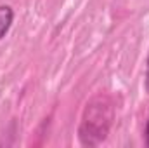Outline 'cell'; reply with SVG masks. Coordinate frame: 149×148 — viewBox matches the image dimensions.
Listing matches in <instances>:
<instances>
[{
	"instance_id": "cell-1",
	"label": "cell",
	"mask_w": 149,
	"mask_h": 148,
	"mask_svg": "<svg viewBox=\"0 0 149 148\" xmlns=\"http://www.w3.org/2000/svg\"><path fill=\"white\" fill-rule=\"evenodd\" d=\"M111 118H113V110H111V103L99 96L94 98L83 113V120L80 125V140L83 145H97L101 143L111 125Z\"/></svg>"
},
{
	"instance_id": "cell-2",
	"label": "cell",
	"mask_w": 149,
	"mask_h": 148,
	"mask_svg": "<svg viewBox=\"0 0 149 148\" xmlns=\"http://www.w3.org/2000/svg\"><path fill=\"white\" fill-rule=\"evenodd\" d=\"M12 21H14V12H12V9L7 7V5H0V40L5 37V33L9 32Z\"/></svg>"
},
{
	"instance_id": "cell-3",
	"label": "cell",
	"mask_w": 149,
	"mask_h": 148,
	"mask_svg": "<svg viewBox=\"0 0 149 148\" xmlns=\"http://www.w3.org/2000/svg\"><path fill=\"white\" fill-rule=\"evenodd\" d=\"M146 85H148V91H149V56H148V73H146Z\"/></svg>"
},
{
	"instance_id": "cell-4",
	"label": "cell",
	"mask_w": 149,
	"mask_h": 148,
	"mask_svg": "<svg viewBox=\"0 0 149 148\" xmlns=\"http://www.w3.org/2000/svg\"><path fill=\"white\" fill-rule=\"evenodd\" d=\"M146 140H148V145H149V120H148V127H146Z\"/></svg>"
}]
</instances>
